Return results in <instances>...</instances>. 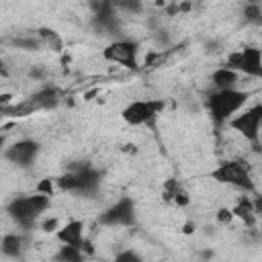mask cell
Returning a JSON list of instances; mask_svg holds the SVG:
<instances>
[{
    "mask_svg": "<svg viewBox=\"0 0 262 262\" xmlns=\"http://www.w3.org/2000/svg\"><path fill=\"white\" fill-rule=\"evenodd\" d=\"M250 100V92L237 88H229V90H211L205 98V108L209 119L213 121V125L221 127L227 125L229 119H233Z\"/></svg>",
    "mask_w": 262,
    "mask_h": 262,
    "instance_id": "6da1fadb",
    "label": "cell"
},
{
    "mask_svg": "<svg viewBox=\"0 0 262 262\" xmlns=\"http://www.w3.org/2000/svg\"><path fill=\"white\" fill-rule=\"evenodd\" d=\"M51 207V196L45 192H31V194H18L6 203V213L14 221L16 227L23 231H29L37 225L41 215Z\"/></svg>",
    "mask_w": 262,
    "mask_h": 262,
    "instance_id": "7a4b0ae2",
    "label": "cell"
},
{
    "mask_svg": "<svg viewBox=\"0 0 262 262\" xmlns=\"http://www.w3.org/2000/svg\"><path fill=\"white\" fill-rule=\"evenodd\" d=\"M100 182H102V172L90 164H82L78 168L66 170L55 178L57 190L70 194H92L94 190H98Z\"/></svg>",
    "mask_w": 262,
    "mask_h": 262,
    "instance_id": "3957f363",
    "label": "cell"
},
{
    "mask_svg": "<svg viewBox=\"0 0 262 262\" xmlns=\"http://www.w3.org/2000/svg\"><path fill=\"white\" fill-rule=\"evenodd\" d=\"M211 180H215L217 184H225L235 190L248 192V194L256 192V182H254L252 170H250L248 162L239 160V158L221 162L215 170H211Z\"/></svg>",
    "mask_w": 262,
    "mask_h": 262,
    "instance_id": "277c9868",
    "label": "cell"
},
{
    "mask_svg": "<svg viewBox=\"0 0 262 262\" xmlns=\"http://www.w3.org/2000/svg\"><path fill=\"white\" fill-rule=\"evenodd\" d=\"M227 125L231 131H235L248 143L258 145L260 135H262V102H254L250 106H244L233 119H229Z\"/></svg>",
    "mask_w": 262,
    "mask_h": 262,
    "instance_id": "5b68a950",
    "label": "cell"
},
{
    "mask_svg": "<svg viewBox=\"0 0 262 262\" xmlns=\"http://www.w3.org/2000/svg\"><path fill=\"white\" fill-rule=\"evenodd\" d=\"M164 108H166L164 98H137L131 100L121 111V119L129 127H143V125H151L162 115Z\"/></svg>",
    "mask_w": 262,
    "mask_h": 262,
    "instance_id": "8992f818",
    "label": "cell"
},
{
    "mask_svg": "<svg viewBox=\"0 0 262 262\" xmlns=\"http://www.w3.org/2000/svg\"><path fill=\"white\" fill-rule=\"evenodd\" d=\"M135 221H137V209L131 196H119L115 203L102 209L96 217V223L100 227H111V229L131 227L135 225Z\"/></svg>",
    "mask_w": 262,
    "mask_h": 262,
    "instance_id": "52a82bcc",
    "label": "cell"
},
{
    "mask_svg": "<svg viewBox=\"0 0 262 262\" xmlns=\"http://www.w3.org/2000/svg\"><path fill=\"white\" fill-rule=\"evenodd\" d=\"M223 66L239 72L242 76L262 80V49L256 45H246V47L229 53Z\"/></svg>",
    "mask_w": 262,
    "mask_h": 262,
    "instance_id": "ba28073f",
    "label": "cell"
},
{
    "mask_svg": "<svg viewBox=\"0 0 262 262\" xmlns=\"http://www.w3.org/2000/svg\"><path fill=\"white\" fill-rule=\"evenodd\" d=\"M102 59L135 70L139 66V45L133 39H115L102 49Z\"/></svg>",
    "mask_w": 262,
    "mask_h": 262,
    "instance_id": "9c48e42d",
    "label": "cell"
},
{
    "mask_svg": "<svg viewBox=\"0 0 262 262\" xmlns=\"http://www.w3.org/2000/svg\"><path fill=\"white\" fill-rule=\"evenodd\" d=\"M41 154V143L37 139H31V137H23V139H16L12 141L6 149H4V160L16 168H29L37 162Z\"/></svg>",
    "mask_w": 262,
    "mask_h": 262,
    "instance_id": "30bf717a",
    "label": "cell"
},
{
    "mask_svg": "<svg viewBox=\"0 0 262 262\" xmlns=\"http://www.w3.org/2000/svg\"><path fill=\"white\" fill-rule=\"evenodd\" d=\"M57 244H70V246H80L84 242V221L82 219H70L63 225L57 227L53 233Z\"/></svg>",
    "mask_w": 262,
    "mask_h": 262,
    "instance_id": "8fae6325",
    "label": "cell"
},
{
    "mask_svg": "<svg viewBox=\"0 0 262 262\" xmlns=\"http://www.w3.org/2000/svg\"><path fill=\"white\" fill-rule=\"evenodd\" d=\"M25 248H27V239H25V233L23 231H8L0 239V252H2L4 258L16 260V258L23 256Z\"/></svg>",
    "mask_w": 262,
    "mask_h": 262,
    "instance_id": "7c38bea8",
    "label": "cell"
},
{
    "mask_svg": "<svg viewBox=\"0 0 262 262\" xmlns=\"http://www.w3.org/2000/svg\"><path fill=\"white\" fill-rule=\"evenodd\" d=\"M239 72L227 68V66H221L217 68L213 74H211V86L213 90H229V88H237L239 84Z\"/></svg>",
    "mask_w": 262,
    "mask_h": 262,
    "instance_id": "4fadbf2b",
    "label": "cell"
},
{
    "mask_svg": "<svg viewBox=\"0 0 262 262\" xmlns=\"http://www.w3.org/2000/svg\"><path fill=\"white\" fill-rule=\"evenodd\" d=\"M231 213H233V217L242 219L246 225H254V223H256V217H258V215L254 213V203H252V199H248L246 194L237 199V203L233 205Z\"/></svg>",
    "mask_w": 262,
    "mask_h": 262,
    "instance_id": "5bb4252c",
    "label": "cell"
},
{
    "mask_svg": "<svg viewBox=\"0 0 262 262\" xmlns=\"http://www.w3.org/2000/svg\"><path fill=\"white\" fill-rule=\"evenodd\" d=\"M55 260H61V262H80L86 258L84 250L80 246H70V244H59V250L53 254Z\"/></svg>",
    "mask_w": 262,
    "mask_h": 262,
    "instance_id": "9a60e30c",
    "label": "cell"
},
{
    "mask_svg": "<svg viewBox=\"0 0 262 262\" xmlns=\"http://www.w3.org/2000/svg\"><path fill=\"white\" fill-rule=\"evenodd\" d=\"M117 14H129L137 16L143 12V0H111Z\"/></svg>",
    "mask_w": 262,
    "mask_h": 262,
    "instance_id": "2e32d148",
    "label": "cell"
},
{
    "mask_svg": "<svg viewBox=\"0 0 262 262\" xmlns=\"http://www.w3.org/2000/svg\"><path fill=\"white\" fill-rule=\"evenodd\" d=\"M244 18H246V23H250L254 27H260L262 25V6H260V2H246Z\"/></svg>",
    "mask_w": 262,
    "mask_h": 262,
    "instance_id": "e0dca14e",
    "label": "cell"
},
{
    "mask_svg": "<svg viewBox=\"0 0 262 262\" xmlns=\"http://www.w3.org/2000/svg\"><path fill=\"white\" fill-rule=\"evenodd\" d=\"M115 260L117 262H139L141 260V254H137L135 250H123V252L115 254Z\"/></svg>",
    "mask_w": 262,
    "mask_h": 262,
    "instance_id": "ac0fdd59",
    "label": "cell"
},
{
    "mask_svg": "<svg viewBox=\"0 0 262 262\" xmlns=\"http://www.w3.org/2000/svg\"><path fill=\"white\" fill-rule=\"evenodd\" d=\"M57 227H59V221H57L55 217H51V219L43 221V225H41V229H43V231H47V233H55V231H57Z\"/></svg>",
    "mask_w": 262,
    "mask_h": 262,
    "instance_id": "d6986e66",
    "label": "cell"
},
{
    "mask_svg": "<svg viewBox=\"0 0 262 262\" xmlns=\"http://www.w3.org/2000/svg\"><path fill=\"white\" fill-rule=\"evenodd\" d=\"M252 203H254V213L260 217L262 215V194H256V199H252Z\"/></svg>",
    "mask_w": 262,
    "mask_h": 262,
    "instance_id": "ffe728a7",
    "label": "cell"
}]
</instances>
